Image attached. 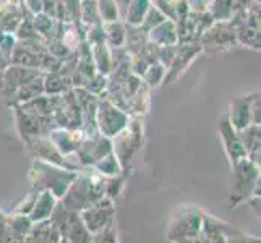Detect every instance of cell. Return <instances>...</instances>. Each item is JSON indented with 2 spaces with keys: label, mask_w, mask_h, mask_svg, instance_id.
<instances>
[{
  "label": "cell",
  "mask_w": 261,
  "mask_h": 243,
  "mask_svg": "<svg viewBox=\"0 0 261 243\" xmlns=\"http://www.w3.org/2000/svg\"><path fill=\"white\" fill-rule=\"evenodd\" d=\"M233 169H236V180H233L230 193V200H233V204L240 203L244 198H248L250 195H259V167L244 159L237 166H233Z\"/></svg>",
  "instance_id": "1"
},
{
  "label": "cell",
  "mask_w": 261,
  "mask_h": 243,
  "mask_svg": "<svg viewBox=\"0 0 261 243\" xmlns=\"http://www.w3.org/2000/svg\"><path fill=\"white\" fill-rule=\"evenodd\" d=\"M104 201L106 203H102V200L94 203L91 208H86L83 214L80 215L85 224V227L91 232L93 235L104 230L106 227H109L114 222V212H115L114 206L109 200H104Z\"/></svg>",
  "instance_id": "2"
},
{
  "label": "cell",
  "mask_w": 261,
  "mask_h": 243,
  "mask_svg": "<svg viewBox=\"0 0 261 243\" xmlns=\"http://www.w3.org/2000/svg\"><path fill=\"white\" fill-rule=\"evenodd\" d=\"M89 183H91V180L88 177H76L73 183L68 186L65 195L62 196L64 200L60 201V204L71 212L89 208Z\"/></svg>",
  "instance_id": "3"
},
{
  "label": "cell",
  "mask_w": 261,
  "mask_h": 243,
  "mask_svg": "<svg viewBox=\"0 0 261 243\" xmlns=\"http://www.w3.org/2000/svg\"><path fill=\"white\" fill-rule=\"evenodd\" d=\"M219 133L222 134V141L226 145V151L232 160L233 166H237L240 160L247 159V151L242 145V141L239 138V134L233 131L232 125L229 122V117H222L221 122H219Z\"/></svg>",
  "instance_id": "4"
},
{
  "label": "cell",
  "mask_w": 261,
  "mask_h": 243,
  "mask_svg": "<svg viewBox=\"0 0 261 243\" xmlns=\"http://www.w3.org/2000/svg\"><path fill=\"white\" fill-rule=\"evenodd\" d=\"M125 122H127V117L119 112V109H115L114 105H101V111H99V127H101V131L106 137H114L115 133H119L125 127Z\"/></svg>",
  "instance_id": "5"
},
{
  "label": "cell",
  "mask_w": 261,
  "mask_h": 243,
  "mask_svg": "<svg viewBox=\"0 0 261 243\" xmlns=\"http://www.w3.org/2000/svg\"><path fill=\"white\" fill-rule=\"evenodd\" d=\"M255 97V96H253ZM253 97H247V99H236L230 104V125L233 130H237L239 133L244 131L251 125V102H253Z\"/></svg>",
  "instance_id": "6"
},
{
  "label": "cell",
  "mask_w": 261,
  "mask_h": 243,
  "mask_svg": "<svg viewBox=\"0 0 261 243\" xmlns=\"http://www.w3.org/2000/svg\"><path fill=\"white\" fill-rule=\"evenodd\" d=\"M54 208H56V196H54L50 192H39L38 198H36V203L33 206V209L30 212L31 222L49 221Z\"/></svg>",
  "instance_id": "7"
},
{
  "label": "cell",
  "mask_w": 261,
  "mask_h": 243,
  "mask_svg": "<svg viewBox=\"0 0 261 243\" xmlns=\"http://www.w3.org/2000/svg\"><path fill=\"white\" fill-rule=\"evenodd\" d=\"M65 240L68 243H93V233L85 227V224H83L82 218H80V214L75 215V219H73V222H71Z\"/></svg>",
  "instance_id": "8"
},
{
  "label": "cell",
  "mask_w": 261,
  "mask_h": 243,
  "mask_svg": "<svg viewBox=\"0 0 261 243\" xmlns=\"http://www.w3.org/2000/svg\"><path fill=\"white\" fill-rule=\"evenodd\" d=\"M36 154H39L42 159H46V160L56 162V164H59V166H67L65 160L62 159V156L59 154V149L54 145H50V141H41V140L36 141Z\"/></svg>",
  "instance_id": "9"
},
{
  "label": "cell",
  "mask_w": 261,
  "mask_h": 243,
  "mask_svg": "<svg viewBox=\"0 0 261 243\" xmlns=\"http://www.w3.org/2000/svg\"><path fill=\"white\" fill-rule=\"evenodd\" d=\"M149 4L148 2H132L130 8H128V13H127V20L130 24L138 26L145 21L146 13L149 12Z\"/></svg>",
  "instance_id": "10"
},
{
  "label": "cell",
  "mask_w": 261,
  "mask_h": 243,
  "mask_svg": "<svg viewBox=\"0 0 261 243\" xmlns=\"http://www.w3.org/2000/svg\"><path fill=\"white\" fill-rule=\"evenodd\" d=\"M93 243H117V229L115 222H112L109 227L97 232L93 235Z\"/></svg>",
  "instance_id": "11"
},
{
  "label": "cell",
  "mask_w": 261,
  "mask_h": 243,
  "mask_svg": "<svg viewBox=\"0 0 261 243\" xmlns=\"http://www.w3.org/2000/svg\"><path fill=\"white\" fill-rule=\"evenodd\" d=\"M97 167L107 175H115V172H119V164H117V159L112 152H109V154L104 156L101 160H99Z\"/></svg>",
  "instance_id": "12"
},
{
  "label": "cell",
  "mask_w": 261,
  "mask_h": 243,
  "mask_svg": "<svg viewBox=\"0 0 261 243\" xmlns=\"http://www.w3.org/2000/svg\"><path fill=\"white\" fill-rule=\"evenodd\" d=\"M99 13L104 18V21H111L115 23L117 20V4L114 2H101L97 7Z\"/></svg>",
  "instance_id": "13"
},
{
  "label": "cell",
  "mask_w": 261,
  "mask_h": 243,
  "mask_svg": "<svg viewBox=\"0 0 261 243\" xmlns=\"http://www.w3.org/2000/svg\"><path fill=\"white\" fill-rule=\"evenodd\" d=\"M226 243H259L256 237H247L242 232H233L230 235H226Z\"/></svg>",
  "instance_id": "14"
}]
</instances>
